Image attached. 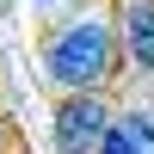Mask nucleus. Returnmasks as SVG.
I'll use <instances>...</instances> for the list:
<instances>
[{"mask_svg": "<svg viewBox=\"0 0 154 154\" xmlns=\"http://www.w3.org/2000/svg\"><path fill=\"white\" fill-rule=\"evenodd\" d=\"M105 123H111V105L99 93H68L56 105V154H99Z\"/></svg>", "mask_w": 154, "mask_h": 154, "instance_id": "f03ea898", "label": "nucleus"}, {"mask_svg": "<svg viewBox=\"0 0 154 154\" xmlns=\"http://www.w3.org/2000/svg\"><path fill=\"white\" fill-rule=\"evenodd\" d=\"M99 154H154V117H111Z\"/></svg>", "mask_w": 154, "mask_h": 154, "instance_id": "20e7f679", "label": "nucleus"}, {"mask_svg": "<svg viewBox=\"0 0 154 154\" xmlns=\"http://www.w3.org/2000/svg\"><path fill=\"white\" fill-rule=\"evenodd\" d=\"M37 6H68V0H37Z\"/></svg>", "mask_w": 154, "mask_h": 154, "instance_id": "39448f33", "label": "nucleus"}, {"mask_svg": "<svg viewBox=\"0 0 154 154\" xmlns=\"http://www.w3.org/2000/svg\"><path fill=\"white\" fill-rule=\"evenodd\" d=\"M43 68L62 93H99V86L117 80L123 68V49H117V25L105 12H80L68 19L56 37L43 43Z\"/></svg>", "mask_w": 154, "mask_h": 154, "instance_id": "f257e3e1", "label": "nucleus"}, {"mask_svg": "<svg viewBox=\"0 0 154 154\" xmlns=\"http://www.w3.org/2000/svg\"><path fill=\"white\" fill-rule=\"evenodd\" d=\"M117 49L136 68H154V0H123V12H117Z\"/></svg>", "mask_w": 154, "mask_h": 154, "instance_id": "7ed1b4c3", "label": "nucleus"}]
</instances>
